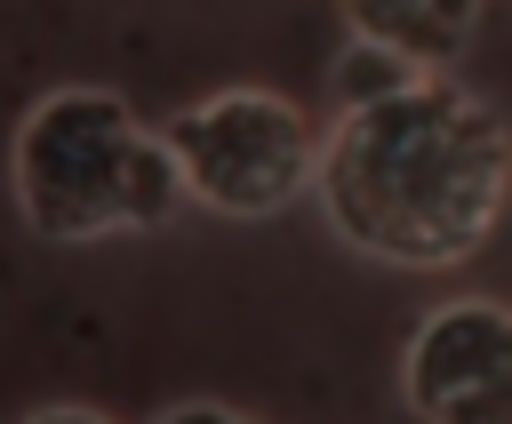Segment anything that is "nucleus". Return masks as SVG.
<instances>
[{"label": "nucleus", "mask_w": 512, "mask_h": 424, "mask_svg": "<svg viewBox=\"0 0 512 424\" xmlns=\"http://www.w3.org/2000/svg\"><path fill=\"white\" fill-rule=\"evenodd\" d=\"M160 144L176 160V192L216 216H280L296 192H312L320 136L280 88H216L160 120Z\"/></svg>", "instance_id": "3"}, {"label": "nucleus", "mask_w": 512, "mask_h": 424, "mask_svg": "<svg viewBox=\"0 0 512 424\" xmlns=\"http://www.w3.org/2000/svg\"><path fill=\"white\" fill-rule=\"evenodd\" d=\"M24 424H112L104 408H80V400H56V408H32Z\"/></svg>", "instance_id": "8"}, {"label": "nucleus", "mask_w": 512, "mask_h": 424, "mask_svg": "<svg viewBox=\"0 0 512 424\" xmlns=\"http://www.w3.org/2000/svg\"><path fill=\"white\" fill-rule=\"evenodd\" d=\"M408 80V64H392L384 48H344V64H336V104H368V96H384V88H400Z\"/></svg>", "instance_id": "6"}, {"label": "nucleus", "mask_w": 512, "mask_h": 424, "mask_svg": "<svg viewBox=\"0 0 512 424\" xmlns=\"http://www.w3.org/2000/svg\"><path fill=\"white\" fill-rule=\"evenodd\" d=\"M8 184H16V216L56 248L152 232L184 200L160 128H144L136 104L96 80H64L16 120Z\"/></svg>", "instance_id": "2"}, {"label": "nucleus", "mask_w": 512, "mask_h": 424, "mask_svg": "<svg viewBox=\"0 0 512 424\" xmlns=\"http://www.w3.org/2000/svg\"><path fill=\"white\" fill-rule=\"evenodd\" d=\"M488 0H344V32L360 48H384L408 72H448L472 32H480Z\"/></svg>", "instance_id": "5"}, {"label": "nucleus", "mask_w": 512, "mask_h": 424, "mask_svg": "<svg viewBox=\"0 0 512 424\" xmlns=\"http://www.w3.org/2000/svg\"><path fill=\"white\" fill-rule=\"evenodd\" d=\"M152 424H264V416H248V408H224V400H176V408H160Z\"/></svg>", "instance_id": "7"}, {"label": "nucleus", "mask_w": 512, "mask_h": 424, "mask_svg": "<svg viewBox=\"0 0 512 424\" xmlns=\"http://www.w3.org/2000/svg\"><path fill=\"white\" fill-rule=\"evenodd\" d=\"M400 400L416 424H512V304L456 296L424 312L400 352Z\"/></svg>", "instance_id": "4"}, {"label": "nucleus", "mask_w": 512, "mask_h": 424, "mask_svg": "<svg viewBox=\"0 0 512 424\" xmlns=\"http://www.w3.org/2000/svg\"><path fill=\"white\" fill-rule=\"evenodd\" d=\"M312 200L352 256L448 272L488 248L512 208V120L448 72H408L336 112L312 160Z\"/></svg>", "instance_id": "1"}]
</instances>
